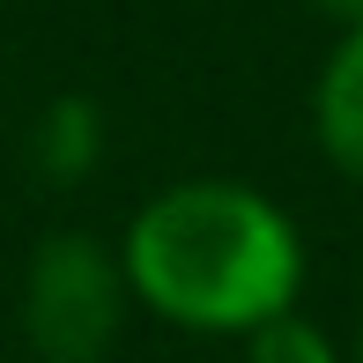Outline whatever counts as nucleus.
<instances>
[{"mask_svg": "<svg viewBox=\"0 0 363 363\" xmlns=\"http://www.w3.org/2000/svg\"><path fill=\"white\" fill-rule=\"evenodd\" d=\"M356 363H363V319H356Z\"/></svg>", "mask_w": 363, "mask_h": 363, "instance_id": "7", "label": "nucleus"}, {"mask_svg": "<svg viewBox=\"0 0 363 363\" xmlns=\"http://www.w3.org/2000/svg\"><path fill=\"white\" fill-rule=\"evenodd\" d=\"M30 163L45 186H82L104 163V111L89 96H52L30 126Z\"/></svg>", "mask_w": 363, "mask_h": 363, "instance_id": "4", "label": "nucleus"}, {"mask_svg": "<svg viewBox=\"0 0 363 363\" xmlns=\"http://www.w3.org/2000/svg\"><path fill=\"white\" fill-rule=\"evenodd\" d=\"M126 289L119 245L96 230H45L23 259V341L45 363H104L126 334Z\"/></svg>", "mask_w": 363, "mask_h": 363, "instance_id": "2", "label": "nucleus"}, {"mask_svg": "<svg viewBox=\"0 0 363 363\" xmlns=\"http://www.w3.org/2000/svg\"><path fill=\"white\" fill-rule=\"evenodd\" d=\"M311 134H319V156L349 186H363V15L334 23V45L311 82Z\"/></svg>", "mask_w": 363, "mask_h": 363, "instance_id": "3", "label": "nucleus"}, {"mask_svg": "<svg viewBox=\"0 0 363 363\" xmlns=\"http://www.w3.org/2000/svg\"><path fill=\"white\" fill-rule=\"evenodd\" d=\"M311 8H319L326 23H356V15H363V0H311Z\"/></svg>", "mask_w": 363, "mask_h": 363, "instance_id": "6", "label": "nucleus"}, {"mask_svg": "<svg viewBox=\"0 0 363 363\" xmlns=\"http://www.w3.org/2000/svg\"><path fill=\"white\" fill-rule=\"evenodd\" d=\"M238 349H245V363H341V341L326 334L304 304H289V311H274V319H259Z\"/></svg>", "mask_w": 363, "mask_h": 363, "instance_id": "5", "label": "nucleus"}, {"mask_svg": "<svg viewBox=\"0 0 363 363\" xmlns=\"http://www.w3.org/2000/svg\"><path fill=\"white\" fill-rule=\"evenodd\" d=\"M119 267L134 311L201 341H245L259 319L304 304V230L267 186L178 178L126 216Z\"/></svg>", "mask_w": 363, "mask_h": 363, "instance_id": "1", "label": "nucleus"}]
</instances>
